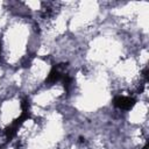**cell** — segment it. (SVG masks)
Instances as JSON below:
<instances>
[{"label": "cell", "instance_id": "7a4b0ae2", "mask_svg": "<svg viewBox=\"0 0 149 149\" xmlns=\"http://www.w3.org/2000/svg\"><path fill=\"white\" fill-rule=\"evenodd\" d=\"M65 74H66V73L62 70L61 66H54V68L51 69V71L49 72L48 77H47V83H49V84H55V83L62 81Z\"/></svg>", "mask_w": 149, "mask_h": 149}, {"label": "cell", "instance_id": "6da1fadb", "mask_svg": "<svg viewBox=\"0 0 149 149\" xmlns=\"http://www.w3.org/2000/svg\"><path fill=\"white\" fill-rule=\"evenodd\" d=\"M113 104H114V106H116L120 109L128 111V109L133 108V106L135 105V99L132 97H128V95H118L114 98Z\"/></svg>", "mask_w": 149, "mask_h": 149}]
</instances>
